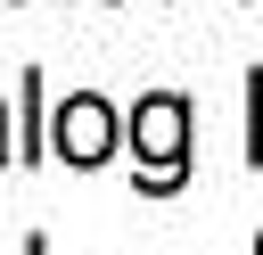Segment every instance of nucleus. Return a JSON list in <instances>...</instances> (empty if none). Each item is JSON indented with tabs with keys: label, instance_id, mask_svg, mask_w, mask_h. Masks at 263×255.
Masks as SVG:
<instances>
[{
	"label": "nucleus",
	"instance_id": "obj_1",
	"mask_svg": "<svg viewBox=\"0 0 263 255\" xmlns=\"http://www.w3.org/2000/svg\"><path fill=\"white\" fill-rule=\"evenodd\" d=\"M132 173H140V189H181L189 181V99L181 90H148L140 107H132Z\"/></svg>",
	"mask_w": 263,
	"mask_h": 255
},
{
	"label": "nucleus",
	"instance_id": "obj_2",
	"mask_svg": "<svg viewBox=\"0 0 263 255\" xmlns=\"http://www.w3.org/2000/svg\"><path fill=\"white\" fill-rule=\"evenodd\" d=\"M115 140H123V115H115L99 90H74V99L49 115V156H66V165H107Z\"/></svg>",
	"mask_w": 263,
	"mask_h": 255
},
{
	"label": "nucleus",
	"instance_id": "obj_3",
	"mask_svg": "<svg viewBox=\"0 0 263 255\" xmlns=\"http://www.w3.org/2000/svg\"><path fill=\"white\" fill-rule=\"evenodd\" d=\"M25 255H49V239H25Z\"/></svg>",
	"mask_w": 263,
	"mask_h": 255
},
{
	"label": "nucleus",
	"instance_id": "obj_4",
	"mask_svg": "<svg viewBox=\"0 0 263 255\" xmlns=\"http://www.w3.org/2000/svg\"><path fill=\"white\" fill-rule=\"evenodd\" d=\"M0 148H8V123H0ZM8 156H16V148H8Z\"/></svg>",
	"mask_w": 263,
	"mask_h": 255
}]
</instances>
